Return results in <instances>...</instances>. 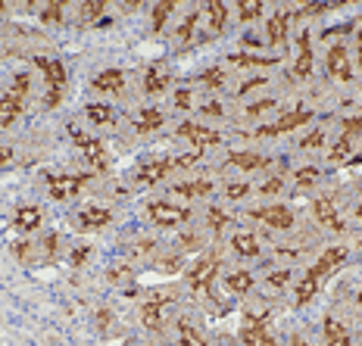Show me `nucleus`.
I'll use <instances>...</instances> for the list:
<instances>
[{
    "label": "nucleus",
    "mask_w": 362,
    "mask_h": 346,
    "mask_svg": "<svg viewBox=\"0 0 362 346\" xmlns=\"http://www.w3.org/2000/svg\"><path fill=\"white\" fill-rule=\"evenodd\" d=\"M94 88L97 91H106V94H122L125 88V72L122 69H106L94 78Z\"/></svg>",
    "instance_id": "nucleus-16"
},
{
    "label": "nucleus",
    "mask_w": 362,
    "mask_h": 346,
    "mask_svg": "<svg viewBox=\"0 0 362 346\" xmlns=\"http://www.w3.org/2000/svg\"><path fill=\"white\" fill-rule=\"evenodd\" d=\"M103 10H106V3H100V0H88V3H82V19H97Z\"/></svg>",
    "instance_id": "nucleus-36"
},
{
    "label": "nucleus",
    "mask_w": 362,
    "mask_h": 346,
    "mask_svg": "<svg viewBox=\"0 0 362 346\" xmlns=\"http://www.w3.org/2000/svg\"><path fill=\"white\" fill-rule=\"evenodd\" d=\"M240 340L244 346H275L272 334L266 331V321L260 315H247L244 325H240Z\"/></svg>",
    "instance_id": "nucleus-10"
},
{
    "label": "nucleus",
    "mask_w": 362,
    "mask_h": 346,
    "mask_svg": "<svg viewBox=\"0 0 362 346\" xmlns=\"http://www.w3.org/2000/svg\"><path fill=\"white\" fill-rule=\"evenodd\" d=\"M272 106H275V100H260V103H253L247 113H250V115H260V113H266V109H272Z\"/></svg>",
    "instance_id": "nucleus-43"
},
{
    "label": "nucleus",
    "mask_w": 362,
    "mask_h": 346,
    "mask_svg": "<svg viewBox=\"0 0 362 346\" xmlns=\"http://www.w3.org/2000/svg\"><path fill=\"white\" fill-rule=\"evenodd\" d=\"M166 84H169V75L157 72V69H150V72H147V78H144V88H147V94H157V91L166 88Z\"/></svg>",
    "instance_id": "nucleus-31"
},
{
    "label": "nucleus",
    "mask_w": 362,
    "mask_h": 346,
    "mask_svg": "<svg viewBox=\"0 0 362 346\" xmlns=\"http://www.w3.org/2000/svg\"><path fill=\"white\" fill-rule=\"evenodd\" d=\"M287 22H291V16H284V13H275L272 19L266 22V28H269V41H272L275 47H284V38H287Z\"/></svg>",
    "instance_id": "nucleus-20"
},
{
    "label": "nucleus",
    "mask_w": 362,
    "mask_h": 346,
    "mask_svg": "<svg viewBox=\"0 0 362 346\" xmlns=\"http://www.w3.org/2000/svg\"><path fill=\"white\" fill-rule=\"evenodd\" d=\"M210 222H212V231H222L225 228V216L219 209H210Z\"/></svg>",
    "instance_id": "nucleus-42"
},
{
    "label": "nucleus",
    "mask_w": 362,
    "mask_h": 346,
    "mask_svg": "<svg viewBox=\"0 0 362 346\" xmlns=\"http://www.w3.org/2000/svg\"><path fill=\"white\" fill-rule=\"evenodd\" d=\"M69 135L76 137L78 150H82V157L88 159V163L94 165V169H106V165H110V157H106V147H103V143L97 141V137L84 135V131H82V128H76V125L69 128Z\"/></svg>",
    "instance_id": "nucleus-6"
},
{
    "label": "nucleus",
    "mask_w": 362,
    "mask_h": 346,
    "mask_svg": "<svg viewBox=\"0 0 362 346\" xmlns=\"http://www.w3.org/2000/svg\"><path fill=\"white\" fill-rule=\"evenodd\" d=\"M359 305H362V290H359Z\"/></svg>",
    "instance_id": "nucleus-51"
},
{
    "label": "nucleus",
    "mask_w": 362,
    "mask_h": 346,
    "mask_svg": "<svg viewBox=\"0 0 362 346\" xmlns=\"http://www.w3.org/2000/svg\"><path fill=\"white\" fill-rule=\"evenodd\" d=\"M359 69H362V41H359Z\"/></svg>",
    "instance_id": "nucleus-48"
},
{
    "label": "nucleus",
    "mask_w": 362,
    "mask_h": 346,
    "mask_svg": "<svg viewBox=\"0 0 362 346\" xmlns=\"http://www.w3.org/2000/svg\"><path fill=\"white\" fill-rule=\"evenodd\" d=\"M175 194H181V197H210L212 194V184L210 181H185V184H175Z\"/></svg>",
    "instance_id": "nucleus-25"
},
{
    "label": "nucleus",
    "mask_w": 362,
    "mask_h": 346,
    "mask_svg": "<svg viewBox=\"0 0 362 346\" xmlns=\"http://www.w3.org/2000/svg\"><path fill=\"white\" fill-rule=\"evenodd\" d=\"M197 22H200V13H197V10H194V13L188 16L185 22H181V28H178V41H181V44H188V41H191L194 25H197Z\"/></svg>",
    "instance_id": "nucleus-33"
},
{
    "label": "nucleus",
    "mask_w": 362,
    "mask_h": 346,
    "mask_svg": "<svg viewBox=\"0 0 362 346\" xmlns=\"http://www.w3.org/2000/svg\"><path fill=\"white\" fill-rule=\"evenodd\" d=\"M315 178H319V169H313V165H309V169H300V172H297V184H300V187H309V184H313Z\"/></svg>",
    "instance_id": "nucleus-38"
},
{
    "label": "nucleus",
    "mask_w": 362,
    "mask_h": 346,
    "mask_svg": "<svg viewBox=\"0 0 362 346\" xmlns=\"http://www.w3.org/2000/svg\"><path fill=\"white\" fill-rule=\"evenodd\" d=\"M172 10H175V3H159V7L153 10V28H157V32H163V25H166Z\"/></svg>",
    "instance_id": "nucleus-35"
},
{
    "label": "nucleus",
    "mask_w": 362,
    "mask_h": 346,
    "mask_svg": "<svg viewBox=\"0 0 362 346\" xmlns=\"http://www.w3.org/2000/svg\"><path fill=\"white\" fill-rule=\"evenodd\" d=\"M356 218H359V222H362V206H359V209H356Z\"/></svg>",
    "instance_id": "nucleus-49"
},
{
    "label": "nucleus",
    "mask_w": 362,
    "mask_h": 346,
    "mask_svg": "<svg viewBox=\"0 0 362 346\" xmlns=\"http://www.w3.org/2000/svg\"><path fill=\"white\" fill-rule=\"evenodd\" d=\"M88 181H91V175H50L47 187L54 200H72V197H78V190Z\"/></svg>",
    "instance_id": "nucleus-7"
},
{
    "label": "nucleus",
    "mask_w": 362,
    "mask_h": 346,
    "mask_svg": "<svg viewBox=\"0 0 362 346\" xmlns=\"http://www.w3.org/2000/svg\"><path fill=\"white\" fill-rule=\"evenodd\" d=\"M269 281H272L275 287H284L287 281H291V272H272V275H269Z\"/></svg>",
    "instance_id": "nucleus-44"
},
{
    "label": "nucleus",
    "mask_w": 362,
    "mask_h": 346,
    "mask_svg": "<svg viewBox=\"0 0 362 346\" xmlns=\"http://www.w3.org/2000/svg\"><path fill=\"white\" fill-rule=\"evenodd\" d=\"M200 159V150H194V153H188V157H175V159H153V163L141 165V172H137V181L141 184H153L159 181V178H166L172 169H185V165L197 163Z\"/></svg>",
    "instance_id": "nucleus-4"
},
{
    "label": "nucleus",
    "mask_w": 362,
    "mask_h": 346,
    "mask_svg": "<svg viewBox=\"0 0 362 346\" xmlns=\"http://www.w3.org/2000/svg\"><path fill=\"white\" fill-rule=\"evenodd\" d=\"M234 66H275V56H250V54H234L231 56Z\"/></svg>",
    "instance_id": "nucleus-30"
},
{
    "label": "nucleus",
    "mask_w": 362,
    "mask_h": 346,
    "mask_svg": "<svg viewBox=\"0 0 362 346\" xmlns=\"http://www.w3.org/2000/svg\"><path fill=\"white\" fill-rule=\"evenodd\" d=\"M41 22L44 25H60L63 22V3H47L41 13Z\"/></svg>",
    "instance_id": "nucleus-34"
},
{
    "label": "nucleus",
    "mask_w": 362,
    "mask_h": 346,
    "mask_svg": "<svg viewBox=\"0 0 362 346\" xmlns=\"http://www.w3.org/2000/svg\"><path fill=\"white\" fill-rule=\"evenodd\" d=\"M231 246H234V253H238V256H256V253H260V244H256V238H253V234H234Z\"/></svg>",
    "instance_id": "nucleus-28"
},
{
    "label": "nucleus",
    "mask_w": 362,
    "mask_h": 346,
    "mask_svg": "<svg viewBox=\"0 0 362 346\" xmlns=\"http://www.w3.org/2000/svg\"><path fill=\"white\" fill-rule=\"evenodd\" d=\"M34 69H41L44 75V84H47V94H44V103L50 109L60 106L63 103V94H66V82H69V72L60 60H50V56H34Z\"/></svg>",
    "instance_id": "nucleus-2"
},
{
    "label": "nucleus",
    "mask_w": 362,
    "mask_h": 346,
    "mask_svg": "<svg viewBox=\"0 0 362 346\" xmlns=\"http://www.w3.org/2000/svg\"><path fill=\"white\" fill-rule=\"evenodd\" d=\"M313 212H315V218H319L321 224H328V228H335V231H343V224L337 222V209L331 206V200L328 197H319L313 203Z\"/></svg>",
    "instance_id": "nucleus-19"
},
{
    "label": "nucleus",
    "mask_w": 362,
    "mask_h": 346,
    "mask_svg": "<svg viewBox=\"0 0 362 346\" xmlns=\"http://www.w3.org/2000/svg\"><path fill=\"white\" fill-rule=\"evenodd\" d=\"M178 343H181V346H210V343H206V337L188 319L178 321Z\"/></svg>",
    "instance_id": "nucleus-22"
},
{
    "label": "nucleus",
    "mask_w": 362,
    "mask_h": 346,
    "mask_svg": "<svg viewBox=\"0 0 362 346\" xmlns=\"http://www.w3.org/2000/svg\"><path fill=\"white\" fill-rule=\"evenodd\" d=\"M328 75L331 78H337V82H350V78H353L347 47H331L328 50Z\"/></svg>",
    "instance_id": "nucleus-15"
},
{
    "label": "nucleus",
    "mask_w": 362,
    "mask_h": 346,
    "mask_svg": "<svg viewBox=\"0 0 362 346\" xmlns=\"http://www.w3.org/2000/svg\"><path fill=\"white\" fill-rule=\"evenodd\" d=\"M110 222H113L110 209H100V206H88V209L78 212V224H82V228H88V231H94V228H106Z\"/></svg>",
    "instance_id": "nucleus-17"
},
{
    "label": "nucleus",
    "mask_w": 362,
    "mask_h": 346,
    "mask_svg": "<svg viewBox=\"0 0 362 346\" xmlns=\"http://www.w3.org/2000/svg\"><path fill=\"white\" fill-rule=\"evenodd\" d=\"M41 224V209L38 206H25V209L16 212V228L19 231H34Z\"/></svg>",
    "instance_id": "nucleus-23"
},
{
    "label": "nucleus",
    "mask_w": 362,
    "mask_h": 346,
    "mask_svg": "<svg viewBox=\"0 0 362 346\" xmlns=\"http://www.w3.org/2000/svg\"><path fill=\"white\" fill-rule=\"evenodd\" d=\"M175 106H191V91H178V94H175Z\"/></svg>",
    "instance_id": "nucleus-46"
},
{
    "label": "nucleus",
    "mask_w": 362,
    "mask_h": 346,
    "mask_svg": "<svg viewBox=\"0 0 362 346\" xmlns=\"http://www.w3.org/2000/svg\"><path fill=\"white\" fill-rule=\"evenodd\" d=\"M206 22H210L212 32H222V28H225V3H222V0H210V3H206Z\"/></svg>",
    "instance_id": "nucleus-26"
},
{
    "label": "nucleus",
    "mask_w": 362,
    "mask_h": 346,
    "mask_svg": "<svg viewBox=\"0 0 362 346\" xmlns=\"http://www.w3.org/2000/svg\"><path fill=\"white\" fill-rule=\"evenodd\" d=\"M84 115H88L94 125H106L113 119V109L106 106V103H91V106L84 109Z\"/></svg>",
    "instance_id": "nucleus-29"
},
{
    "label": "nucleus",
    "mask_w": 362,
    "mask_h": 346,
    "mask_svg": "<svg viewBox=\"0 0 362 346\" xmlns=\"http://www.w3.org/2000/svg\"><path fill=\"white\" fill-rule=\"evenodd\" d=\"M172 303V297H157V299H150V303H144V309H141V319H144V325L150 327V331H163V312H166V305Z\"/></svg>",
    "instance_id": "nucleus-14"
},
{
    "label": "nucleus",
    "mask_w": 362,
    "mask_h": 346,
    "mask_svg": "<svg viewBox=\"0 0 362 346\" xmlns=\"http://www.w3.org/2000/svg\"><path fill=\"white\" fill-rule=\"evenodd\" d=\"M147 216L159 228H175V224H185L191 218V212L181 209V206H172V203H150L147 206Z\"/></svg>",
    "instance_id": "nucleus-8"
},
{
    "label": "nucleus",
    "mask_w": 362,
    "mask_h": 346,
    "mask_svg": "<svg viewBox=\"0 0 362 346\" xmlns=\"http://www.w3.org/2000/svg\"><path fill=\"white\" fill-rule=\"evenodd\" d=\"M244 194H250V187H247V184H228V197H231V200H240Z\"/></svg>",
    "instance_id": "nucleus-41"
},
{
    "label": "nucleus",
    "mask_w": 362,
    "mask_h": 346,
    "mask_svg": "<svg viewBox=\"0 0 362 346\" xmlns=\"http://www.w3.org/2000/svg\"><path fill=\"white\" fill-rule=\"evenodd\" d=\"M362 135V119H347L343 122V135L341 141L331 147V163H343L350 157V150H353V137Z\"/></svg>",
    "instance_id": "nucleus-13"
},
{
    "label": "nucleus",
    "mask_w": 362,
    "mask_h": 346,
    "mask_svg": "<svg viewBox=\"0 0 362 346\" xmlns=\"http://www.w3.org/2000/svg\"><path fill=\"white\" fill-rule=\"evenodd\" d=\"M238 13H240V19H244V22H250V19H256V16L262 13V3H260V0H256V3H240Z\"/></svg>",
    "instance_id": "nucleus-37"
},
{
    "label": "nucleus",
    "mask_w": 362,
    "mask_h": 346,
    "mask_svg": "<svg viewBox=\"0 0 362 346\" xmlns=\"http://www.w3.org/2000/svg\"><path fill=\"white\" fill-rule=\"evenodd\" d=\"M300 54H297V66H294V78H306L313 72V47H309V34H300Z\"/></svg>",
    "instance_id": "nucleus-18"
},
{
    "label": "nucleus",
    "mask_w": 362,
    "mask_h": 346,
    "mask_svg": "<svg viewBox=\"0 0 362 346\" xmlns=\"http://www.w3.org/2000/svg\"><path fill=\"white\" fill-rule=\"evenodd\" d=\"M216 268H219V259L216 256H203L191 272H188V284L197 297L212 299V278H216Z\"/></svg>",
    "instance_id": "nucleus-5"
},
{
    "label": "nucleus",
    "mask_w": 362,
    "mask_h": 346,
    "mask_svg": "<svg viewBox=\"0 0 362 346\" xmlns=\"http://www.w3.org/2000/svg\"><path fill=\"white\" fill-rule=\"evenodd\" d=\"M325 343L328 346H350L347 327H343L337 319H325Z\"/></svg>",
    "instance_id": "nucleus-21"
},
{
    "label": "nucleus",
    "mask_w": 362,
    "mask_h": 346,
    "mask_svg": "<svg viewBox=\"0 0 362 346\" xmlns=\"http://www.w3.org/2000/svg\"><path fill=\"white\" fill-rule=\"evenodd\" d=\"M28 88H32V78H28V72H19L13 78V84H10V91L0 97V128L13 125L16 119L22 115V106H25Z\"/></svg>",
    "instance_id": "nucleus-3"
},
{
    "label": "nucleus",
    "mask_w": 362,
    "mask_h": 346,
    "mask_svg": "<svg viewBox=\"0 0 362 346\" xmlns=\"http://www.w3.org/2000/svg\"><path fill=\"white\" fill-rule=\"evenodd\" d=\"M225 287L231 293H247L253 287V275L250 272H228L225 275Z\"/></svg>",
    "instance_id": "nucleus-27"
},
{
    "label": "nucleus",
    "mask_w": 362,
    "mask_h": 346,
    "mask_svg": "<svg viewBox=\"0 0 362 346\" xmlns=\"http://www.w3.org/2000/svg\"><path fill=\"white\" fill-rule=\"evenodd\" d=\"M228 163L238 165V169L253 172V169H262V165H269V159L266 157H256V153H231V157H228Z\"/></svg>",
    "instance_id": "nucleus-24"
},
{
    "label": "nucleus",
    "mask_w": 362,
    "mask_h": 346,
    "mask_svg": "<svg viewBox=\"0 0 362 346\" xmlns=\"http://www.w3.org/2000/svg\"><path fill=\"white\" fill-rule=\"evenodd\" d=\"M278 190H281V178H272V181H266L260 187V194H278Z\"/></svg>",
    "instance_id": "nucleus-45"
},
{
    "label": "nucleus",
    "mask_w": 362,
    "mask_h": 346,
    "mask_svg": "<svg viewBox=\"0 0 362 346\" xmlns=\"http://www.w3.org/2000/svg\"><path fill=\"white\" fill-rule=\"evenodd\" d=\"M163 125V113L159 109H144L141 113V122H137V131H153Z\"/></svg>",
    "instance_id": "nucleus-32"
},
{
    "label": "nucleus",
    "mask_w": 362,
    "mask_h": 346,
    "mask_svg": "<svg viewBox=\"0 0 362 346\" xmlns=\"http://www.w3.org/2000/svg\"><path fill=\"white\" fill-rule=\"evenodd\" d=\"M250 218L269 224V228H291L294 224V212L287 209V206H262V209H253Z\"/></svg>",
    "instance_id": "nucleus-11"
},
{
    "label": "nucleus",
    "mask_w": 362,
    "mask_h": 346,
    "mask_svg": "<svg viewBox=\"0 0 362 346\" xmlns=\"http://www.w3.org/2000/svg\"><path fill=\"white\" fill-rule=\"evenodd\" d=\"M343 259H347V250H343V246H331V250L321 253V259L313 265V268H309L306 278H303L300 287H297V305H306L309 299H313L315 293H319L321 281L328 278V275L335 272V268L343 262Z\"/></svg>",
    "instance_id": "nucleus-1"
},
{
    "label": "nucleus",
    "mask_w": 362,
    "mask_h": 346,
    "mask_svg": "<svg viewBox=\"0 0 362 346\" xmlns=\"http://www.w3.org/2000/svg\"><path fill=\"white\" fill-rule=\"evenodd\" d=\"M10 159H13V150H10V147H0V165L10 163Z\"/></svg>",
    "instance_id": "nucleus-47"
},
{
    "label": "nucleus",
    "mask_w": 362,
    "mask_h": 346,
    "mask_svg": "<svg viewBox=\"0 0 362 346\" xmlns=\"http://www.w3.org/2000/svg\"><path fill=\"white\" fill-rule=\"evenodd\" d=\"M321 143H325V131H313L309 137H303L300 147L303 150H315V147H321Z\"/></svg>",
    "instance_id": "nucleus-40"
},
{
    "label": "nucleus",
    "mask_w": 362,
    "mask_h": 346,
    "mask_svg": "<svg viewBox=\"0 0 362 346\" xmlns=\"http://www.w3.org/2000/svg\"><path fill=\"white\" fill-rule=\"evenodd\" d=\"M313 119V113L309 109H294V113H284L278 119V122H272V125H262V128H256V135L260 137H275V135H287V131H294V128H300L303 122H309Z\"/></svg>",
    "instance_id": "nucleus-9"
},
{
    "label": "nucleus",
    "mask_w": 362,
    "mask_h": 346,
    "mask_svg": "<svg viewBox=\"0 0 362 346\" xmlns=\"http://www.w3.org/2000/svg\"><path fill=\"white\" fill-rule=\"evenodd\" d=\"M200 78H203V84H212V88H219V84L225 82V75H222V69H210V72H203Z\"/></svg>",
    "instance_id": "nucleus-39"
},
{
    "label": "nucleus",
    "mask_w": 362,
    "mask_h": 346,
    "mask_svg": "<svg viewBox=\"0 0 362 346\" xmlns=\"http://www.w3.org/2000/svg\"><path fill=\"white\" fill-rule=\"evenodd\" d=\"M178 135L188 137V141H191L197 150H203V147H216V143L222 141L219 131H212V128H206V125H197V122H185L181 128H178Z\"/></svg>",
    "instance_id": "nucleus-12"
},
{
    "label": "nucleus",
    "mask_w": 362,
    "mask_h": 346,
    "mask_svg": "<svg viewBox=\"0 0 362 346\" xmlns=\"http://www.w3.org/2000/svg\"><path fill=\"white\" fill-rule=\"evenodd\" d=\"M297 346H313V343H303V340H297Z\"/></svg>",
    "instance_id": "nucleus-50"
}]
</instances>
